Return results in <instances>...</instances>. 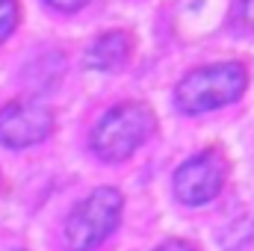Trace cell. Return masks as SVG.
Here are the masks:
<instances>
[{
    "label": "cell",
    "mask_w": 254,
    "mask_h": 251,
    "mask_svg": "<svg viewBox=\"0 0 254 251\" xmlns=\"http://www.w3.org/2000/svg\"><path fill=\"white\" fill-rule=\"evenodd\" d=\"M133 57V36L127 30H107L95 36L83 54V65L92 71H122Z\"/></svg>",
    "instance_id": "6"
},
{
    "label": "cell",
    "mask_w": 254,
    "mask_h": 251,
    "mask_svg": "<svg viewBox=\"0 0 254 251\" xmlns=\"http://www.w3.org/2000/svg\"><path fill=\"white\" fill-rule=\"evenodd\" d=\"M231 27L237 33H252L254 30V0H234Z\"/></svg>",
    "instance_id": "7"
},
{
    "label": "cell",
    "mask_w": 254,
    "mask_h": 251,
    "mask_svg": "<svg viewBox=\"0 0 254 251\" xmlns=\"http://www.w3.org/2000/svg\"><path fill=\"white\" fill-rule=\"evenodd\" d=\"M51 9H57V12H65V15H71V12H80V9H86L92 0H45Z\"/></svg>",
    "instance_id": "9"
},
{
    "label": "cell",
    "mask_w": 254,
    "mask_h": 251,
    "mask_svg": "<svg viewBox=\"0 0 254 251\" xmlns=\"http://www.w3.org/2000/svg\"><path fill=\"white\" fill-rule=\"evenodd\" d=\"M157 116L142 101H125L110 107L89 133V148L104 163H125L154 133Z\"/></svg>",
    "instance_id": "2"
},
{
    "label": "cell",
    "mask_w": 254,
    "mask_h": 251,
    "mask_svg": "<svg viewBox=\"0 0 254 251\" xmlns=\"http://www.w3.org/2000/svg\"><path fill=\"white\" fill-rule=\"evenodd\" d=\"M225 181H228V157L219 148H207L178 166L172 189L184 207H204L225 189Z\"/></svg>",
    "instance_id": "4"
},
{
    "label": "cell",
    "mask_w": 254,
    "mask_h": 251,
    "mask_svg": "<svg viewBox=\"0 0 254 251\" xmlns=\"http://www.w3.org/2000/svg\"><path fill=\"white\" fill-rule=\"evenodd\" d=\"M125 210V198L116 187H98L74 204L63 228L68 251H95L116 228Z\"/></svg>",
    "instance_id": "3"
},
{
    "label": "cell",
    "mask_w": 254,
    "mask_h": 251,
    "mask_svg": "<svg viewBox=\"0 0 254 251\" xmlns=\"http://www.w3.org/2000/svg\"><path fill=\"white\" fill-rule=\"evenodd\" d=\"M249 89V68L237 60L192 68L175 86V107L187 116H204L243 98Z\"/></svg>",
    "instance_id": "1"
},
{
    "label": "cell",
    "mask_w": 254,
    "mask_h": 251,
    "mask_svg": "<svg viewBox=\"0 0 254 251\" xmlns=\"http://www.w3.org/2000/svg\"><path fill=\"white\" fill-rule=\"evenodd\" d=\"M18 27V0H0V45Z\"/></svg>",
    "instance_id": "8"
},
{
    "label": "cell",
    "mask_w": 254,
    "mask_h": 251,
    "mask_svg": "<svg viewBox=\"0 0 254 251\" xmlns=\"http://www.w3.org/2000/svg\"><path fill=\"white\" fill-rule=\"evenodd\" d=\"M54 133V113L39 101H9L0 107V145L21 151Z\"/></svg>",
    "instance_id": "5"
},
{
    "label": "cell",
    "mask_w": 254,
    "mask_h": 251,
    "mask_svg": "<svg viewBox=\"0 0 254 251\" xmlns=\"http://www.w3.org/2000/svg\"><path fill=\"white\" fill-rule=\"evenodd\" d=\"M154 251H195V246L187 243V240H166L163 246H157Z\"/></svg>",
    "instance_id": "10"
}]
</instances>
